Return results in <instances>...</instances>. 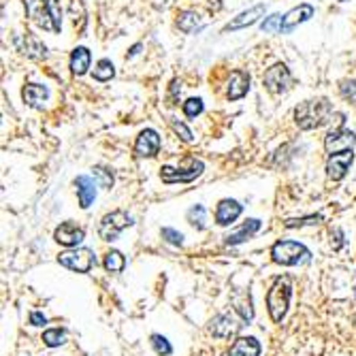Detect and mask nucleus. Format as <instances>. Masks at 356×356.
Wrapping results in <instances>:
<instances>
[{"label":"nucleus","instance_id":"obj_23","mask_svg":"<svg viewBox=\"0 0 356 356\" xmlns=\"http://www.w3.org/2000/svg\"><path fill=\"white\" fill-rule=\"evenodd\" d=\"M103 266L109 271V273H122L124 271V266H126V258L122 252H117V250H109L105 254V260H103Z\"/></svg>","mask_w":356,"mask_h":356},{"label":"nucleus","instance_id":"obj_34","mask_svg":"<svg viewBox=\"0 0 356 356\" xmlns=\"http://www.w3.org/2000/svg\"><path fill=\"white\" fill-rule=\"evenodd\" d=\"M339 92H341V96H344V99L356 101V81H341Z\"/></svg>","mask_w":356,"mask_h":356},{"label":"nucleus","instance_id":"obj_10","mask_svg":"<svg viewBox=\"0 0 356 356\" xmlns=\"http://www.w3.org/2000/svg\"><path fill=\"white\" fill-rule=\"evenodd\" d=\"M53 239L65 248H77L85 239V230L81 226H77L75 222H62L56 228Z\"/></svg>","mask_w":356,"mask_h":356},{"label":"nucleus","instance_id":"obj_9","mask_svg":"<svg viewBox=\"0 0 356 356\" xmlns=\"http://www.w3.org/2000/svg\"><path fill=\"white\" fill-rule=\"evenodd\" d=\"M290 81H292V77H290V71L286 65H273L269 71L264 73V85L271 94L286 92L290 87Z\"/></svg>","mask_w":356,"mask_h":356},{"label":"nucleus","instance_id":"obj_26","mask_svg":"<svg viewBox=\"0 0 356 356\" xmlns=\"http://www.w3.org/2000/svg\"><path fill=\"white\" fill-rule=\"evenodd\" d=\"M188 222L192 224V226H196L198 230H203L207 224V212H205V207L203 205H194V207H190V210H188Z\"/></svg>","mask_w":356,"mask_h":356},{"label":"nucleus","instance_id":"obj_11","mask_svg":"<svg viewBox=\"0 0 356 356\" xmlns=\"http://www.w3.org/2000/svg\"><path fill=\"white\" fill-rule=\"evenodd\" d=\"M160 150V137L156 130L152 128H145L139 137H137V143H135V156L137 158H152L156 156Z\"/></svg>","mask_w":356,"mask_h":356},{"label":"nucleus","instance_id":"obj_25","mask_svg":"<svg viewBox=\"0 0 356 356\" xmlns=\"http://www.w3.org/2000/svg\"><path fill=\"white\" fill-rule=\"evenodd\" d=\"M43 344L47 348H58V346L67 344V331L65 329H47L43 333Z\"/></svg>","mask_w":356,"mask_h":356},{"label":"nucleus","instance_id":"obj_27","mask_svg":"<svg viewBox=\"0 0 356 356\" xmlns=\"http://www.w3.org/2000/svg\"><path fill=\"white\" fill-rule=\"evenodd\" d=\"M150 341H152V348L156 350V354H160V356H171V354H173V346H171V341H169L167 337L154 333V335L150 337Z\"/></svg>","mask_w":356,"mask_h":356},{"label":"nucleus","instance_id":"obj_4","mask_svg":"<svg viewBox=\"0 0 356 356\" xmlns=\"http://www.w3.org/2000/svg\"><path fill=\"white\" fill-rule=\"evenodd\" d=\"M312 252L299 244V241H290V239H284V241H276L273 248H271V258L273 262L282 264V266H294L299 262H305L310 260Z\"/></svg>","mask_w":356,"mask_h":356},{"label":"nucleus","instance_id":"obj_31","mask_svg":"<svg viewBox=\"0 0 356 356\" xmlns=\"http://www.w3.org/2000/svg\"><path fill=\"white\" fill-rule=\"evenodd\" d=\"M184 113H186L188 117L201 115V113H203V101H201V99H188V101L184 103Z\"/></svg>","mask_w":356,"mask_h":356},{"label":"nucleus","instance_id":"obj_37","mask_svg":"<svg viewBox=\"0 0 356 356\" xmlns=\"http://www.w3.org/2000/svg\"><path fill=\"white\" fill-rule=\"evenodd\" d=\"M139 49H141V45H135V47L130 49V56H137V53H139Z\"/></svg>","mask_w":356,"mask_h":356},{"label":"nucleus","instance_id":"obj_7","mask_svg":"<svg viewBox=\"0 0 356 356\" xmlns=\"http://www.w3.org/2000/svg\"><path fill=\"white\" fill-rule=\"evenodd\" d=\"M128 226H133V218L126 214V212H122V210H117V212H111V214H107L103 220H101V224H99V237L103 241H115L117 237L122 235V230L124 228H128Z\"/></svg>","mask_w":356,"mask_h":356},{"label":"nucleus","instance_id":"obj_2","mask_svg":"<svg viewBox=\"0 0 356 356\" xmlns=\"http://www.w3.org/2000/svg\"><path fill=\"white\" fill-rule=\"evenodd\" d=\"M333 117V107L326 99L305 101L294 109V120L301 130H314L324 126Z\"/></svg>","mask_w":356,"mask_h":356},{"label":"nucleus","instance_id":"obj_22","mask_svg":"<svg viewBox=\"0 0 356 356\" xmlns=\"http://www.w3.org/2000/svg\"><path fill=\"white\" fill-rule=\"evenodd\" d=\"M241 324H235V320L230 318V316H218L214 322H212V333L216 335V337H230V335H235L237 333V329H239Z\"/></svg>","mask_w":356,"mask_h":356},{"label":"nucleus","instance_id":"obj_29","mask_svg":"<svg viewBox=\"0 0 356 356\" xmlns=\"http://www.w3.org/2000/svg\"><path fill=\"white\" fill-rule=\"evenodd\" d=\"M113 75H115V69H113L111 60H101L94 69V79H99V81H109Z\"/></svg>","mask_w":356,"mask_h":356},{"label":"nucleus","instance_id":"obj_15","mask_svg":"<svg viewBox=\"0 0 356 356\" xmlns=\"http://www.w3.org/2000/svg\"><path fill=\"white\" fill-rule=\"evenodd\" d=\"M75 190H77L79 207L81 210H87L96 198V182L87 175H79L75 180Z\"/></svg>","mask_w":356,"mask_h":356},{"label":"nucleus","instance_id":"obj_6","mask_svg":"<svg viewBox=\"0 0 356 356\" xmlns=\"http://www.w3.org/2000/svg\"><path fill=\"white\" fill-rule=\"evenodd\" d=\"M205 164L196 158H188L184 167L180 169H173V167H162L160 169V177L164 184H188L194 182L196 177L203 173Z\"/></svg>","mask_w":356,"mask_h":356},{"label":"nucleus","instance_id":"obj_35","mask_svg":"<svg viewBox=\"0 0 356 356\" xmlns=\"http://www.w3.org/2000/svg\"><path fill=\"white\" fill-rule=\"evenodd\" d=\"M171 126H173V130L182 137V141H186V143H190L192 141V133L182 124V122H177V120H171Z\"/></svg>","mask_w":356,"mask_h":356},{"label":"nucleus","instance_id":"obj_13","mask_svg":"<svg viewBox=\"0 0 356 356\" xmlns=\"http://www.w3.org/2000/svg\"><path fill=\"white\" fill-rule=\"evenodd\" d=\"M241 212H244V205H239L235 198H224L216 207V224L230 226L232 222H237V218L241 216Z\"/></svg>","mask_w":356,"mask_h":356},{"label":"nucleus","instance_id":"obj_36","mask_svg":"<svg viewBox=\"0 0 356 356\" xmlns=\"http://www.w3.org/2000/svg\"><path fill=\"white\" fill-rule=\"evenodd\" d=\"M31 324H35V326H43V324H47V318H45L41 312H33V314H31Z\"/></svg>","mask_w":356,"mask_h":356},{"label":"nucleus","instance_id":"obj_14","mask_svg":"<svg viewBox=\"0 0 356 356\" xmlns=\"http://www.w3.org/2000/svg\"><path fill=\"white\" fill-rule=\"evenodd\" d=\"M250 90V75L244 71H232L228 85H226V99L228 101H239Z\"/></svg>","mask_w":356,"mask_h":356},{"label":"nucleus","instance_id":"obj_33","mask_svg":"<svg viewBox=\"0 0 356 356\" xmlns=\"http://www.w3.org/2000/svg\"><path fill=\"white\" fill-rule=\"evenodd\" d=\"M162 239L169 241V244H173V246H182L184 244V235L173 230V228H162Z\"/></svg>","mask_w":356,"mask_h":356},{"label":"nucleus","instance_id":"obj_5","mask_svg":"<svg viewBox=\"0 0 356 356\" xmlns=\"http://www.w3.org/2000/svg\"><path fill=\"white\" fill-rule=\"evenodd\" d=\"M58 262H60L69 271L90 273L96 266V256L92 250H87V248H69L67 252H62L60 256H58Z\"/></svg>","mask_w":356,"mask_h":356},{"label":"nucleus","instance_id":"obj_1","mask_svg":"<svg viewBox=\"0 0 356 356\" xmlns=\"http://www.w3.org/2000/svg\"><path fill=\"white\" fill-rule=\"evenodd\" d=\"M24 7L39 28L47 33L62 31V9L58 0H24Z\"/></svg>","mask_w":356,"mask_h":356},{"label":"nucleus","instance_id":"obj_18","mask_svg":"<svg viewBox=\"0 0 356 356\" xmlns=\"http://www.w3.org/2000/svg\"><path fill=\"white\" fill-rule=\"evenodd\" d=\"M310 17H314V7H312V5H299V7H294L292 11H288V13L284 15L282 33H290L292 28H296L299 24L307 22Z\"/></svg>","mask_w":356,"mask_h":356},{"label":"nucleus","instance_id":"obj_21","mask_svg":"<svg viewBox=\"0 0 356 356\" xmlns=\"http://www.w3.org/2000/svg\"><path fill=\"white\" fill-rule=\"evenodd\" d=\"M90 60H92V56H90V49H87V47L73 49V53H71V71L75 75H85L87 69H90Z\"/></svg>","mask_w":356,"mask_h":356},{"label":"nucleus","instance_id":"obj_17","mask_svg":"<svg viewBox=\"0 0 356 356\" xmlns=\"http://www.w3.org/2000/svg\"><path fill=\"white\" fill-rule=\"evenodd\" d=\"M264 11H266V7H264V5H256V7H252V9H248V11L239 13L235 19H230V22L224 26V33H228V31H239V28H248V26L256 24V22H258V17H262V15H264Z\"/></svg>","mask_w":356,"mask_h":356},{"label":"nucleus","instance_id":"obj_20","mask_svg":"<svg viewBox=\"0 0 356 356\" xmlns=\"http://www.w3.org/2000/svg\"><path fill=\"white\" fill-rule=\"evenodd\" d=\"M22 96H24V101H26L28 105H31V107L41 109L43 103H45L47 96H49V90H47L45 85H39V83H28V85L24 87Z\"/></svg>","mask_w":356,"mask_h":356},{"label":"nucleus","instance_id":"obj_28","mask_svg":"<svg viewBox=\"0 0 356 356\" xmlns=\"http://www.w3.org/2000/svg\"><path fill=\"white\" fill-rule=\"evenodd\" d=\"M92 175L96 177V184L101 186V188H111L113 186V173L111 171H107L105 167H94L92 169Z\"/></svg>","mask_w":356,"mask_h":356},{"label":"nucleus","instance_id":"obj_3","mask_svg":"<svg viewBox=\"0 0 356 356\" xmlns=\"http://www.w3.org/2000/svg\"><path fill=\"white\" fill-rule=\"evenodd\" d=\"M290 299H292V280L290 276H278L266 292V310H269V316L276 324H280L290 307Z\"/></svg>","mask_w":356,"mask_h":356},{"label":"nucleus","instance_id":"obj_30","mask_svg":"<svg viewBox=\"0 0 356 356\" xmlns=\"http://www.w3.org/2000/svg\"><path fill=\"white\" fill-rule=\"evenodd\" d=\"M282 22H284V15H280V13L269 15V17H266V19L260 24V31H262V33H276V31L282 33Z\"/></svg>","mask_w":356,"mask_h":356},{"label":"nucleus","instance_id":"obj_12","mask_svg":"<svg viewBox=\"0 0 356 356\" xmlns=\"http://www.w3.org/2000/svg\"><path fill=\"white\" fill-rule=\"evenodd\" d=\"M354 160V152H339V154H331L329 160H326V175L331 177L333 182H341L346 173L350 171V164Z\"/></svg>","mask_w":356,"mask_h":356},{"label":"nucleus","instance_id":"obj_32","mask_svg":"<svg viewBox=\"0 0 356 356\" xmlns=\"http://www.w3.org/2000/svg\"><path fill=\"white\" fill-rule=\"evenodd\" d=\"M322 220V216H305L301 220H286L284 226L286 228H301V226H307V224H318Z\"/></svg>","mask_w":356,"mask_h":356},{"label":"nucleus","instance_id":"obj_19","mask_svg":"<svg viewBox=\"0 0 356 356\" xmlns=\"http://www.w3.org/2000/svg\"><path fill=\"white\" fill-rule=\"evenodd\" d=\"M260 341L256 337H237L228 350V356H260Z\"/></svg>","mask_w":356,"mask_h":356},{"label":"nucleus","instance_id":"obj_24","mask_svg":"<svg viewBox=\"0 0 356 356\" xmlns=\"http://www.w3.org/2000/svg\"><path fill=\"white\" fill-rule=\"evenodd\" d=\"M177 26H180V31H184L188 35L190 33H196V31H201V28H203L198 15L196 13H190V11H186V13L180 15V19H177Z\"/></svg>","mask_w":356,"mask_h":356},{"label":"nucleus","instance_id":"obj_8","mask_svg":"<svg viewBox=\"0 0 356 356\" xmlns=\"http://www.w3.org/2000/svg\"><path fill=\"white\" fill-rule=\"evenodd\" d=\"M354 143H356V135L350 133V130H346L341 124L335 126L329 135H326V139H324V147H326V152H329V156L352 150Z\"/></svg>","mask_w":356,"mask_h":356},{"label":"nucleus","instance_id":"obj_16","mask_svg":"<svg viewBox=\"0 0 356 356\" xmlns=\"http://www.w3.org/2000/svg\"><path fill=\"white\" fill-rule=\"evenodd\" d=\"M258 230H260V220L252 218V220L244 222L239 228H235L232 232H228V235L224 237V244H226V246H239V244L252 239V237H254Z\"/></svg>","mask_w":356,"mask_h":356}]
</instances>
